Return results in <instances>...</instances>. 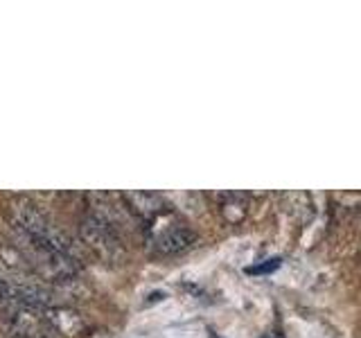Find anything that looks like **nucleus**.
<instances>
[{"label":"nucleus","mask_w":361,"mask_h":338,"mask_svg":"<svg viewBox=\"0 0 361 338\" xmlns=\"http://www.w3.org/2000/svg\"><path fill=\"white\" fill-rule=\"evenodd\" d=\"M82 239L84 244L90 248V253H93L99 262L104 264H118L124 259V246H122V239L116 230V225H111L109 221L95 217V214H90L82 221Z\"/></svg>","instance_id":"obj_1"},{"label":"nucleus","mask_w":361,"mask_h":338,"mask_svg":"<svg viewBox=\"0 0 361 338\" xmlns=\"http://www.w3.org/2000/svg\"><path fill=\"white\" fill-rule=\"evenodd\" d=\"M54 334L48 315L39 313L34 307L23 309L14 318V336L16 338H50Z\"/></svg>","instance_id":"obj_2"},{"label":"nucleus","mask_w":361,"mask_h":338,"mask_svg":"<svg viewBox=\"0 0 361 338\" xmlns=\"http://www.w3.org/2000/svg\"><path fill=\"white\" fill-rule=\"evenodd\" d=\"M124 203H127V210L142 221H152L158 214L165 212V201L156 192H145V189L127 192L124 194Z\"/></svg>","instance_id":"obj_3"},{"label":"nucleus","mask_w":361,"mask_h":338,"mask_svg":"<svg viewBox=\"0 0 361 338\" xmlns=\"http://www.w3.org/2000/svg\"><path fill=\"white\" fill-rule=\"evenodd\" d=\"M197 242V234L180 223H172L156 237V251L161 255H178Z\"/></svg>","instance_id":"obj_4"},{"label":"nucleus","mask_w":361,"mask_h":338,"mask_svg":"<svg viewBox=\"0 0 361 338\" xmlns=\"http://www.w3.org/2000/svg\"><path fill=\"white\" fill-rule=\"evenodd\" d=\"M219 212L228 223H242L248 214V196L242 192H228L219 194Z\"/></svg>","instance_id":"obj_5"},{"label":"nucleus","mask_w":361,"mask_h":338,"mask_svg":"<svg viewBox=\"0 0 361 338\" xmlns=\"http://www.w3.org/2000/svg\"><path fill=\"white\" fill-rule=\"evenodd\" d=\"M48 320L52 325V330H59L61 334H68V336H77L86 330L84 320L71 309H56L52 311V315H48Z\"/></svg>","instance_id":"obj_6"},{"label":"nucleus","mask_w":361,"mask_h":338,"mask_svg":"<svg viewBox=\"0 0 361 338\" xmlns=\"http://www.w3.org/2000/svg\"><path fill=\"white\" fill-rule=\"evenodd\" d=\"M280 266V259L274 257V259H267L264 264H259V266H248L246 268V273L248 275H259V273H271V270H276Z\"/></svg>","instance_id":"obj_7"},{"label":"nucleus","mask_w":361,"mask_h":338,"mask_svg":"<svg viewBox=\"0 0 361 338\" xmlns=\"http://www.w3.org/2000/svg\"><path fill=\"white\" fill-rule=\"evenodd\" d=\"M11 300V291L7 289V284L0 282V309H5V304Z\"/></svg>","instance_id":"obj_8"},{"label":"nucleus","mask_w":361,"mask_h":338,"mask_svg":"<svg viewBox=\"0 0 361 338\" xmlns=\"http://www.w3.org/2000/svg\"><path fill=\"white\" fill-rule=\"evenodd\" d=\"M264 338H282V336H280L278 332H271V334H267Z\"/></svg>","instance_id":"obj_9"}]
</instances>
